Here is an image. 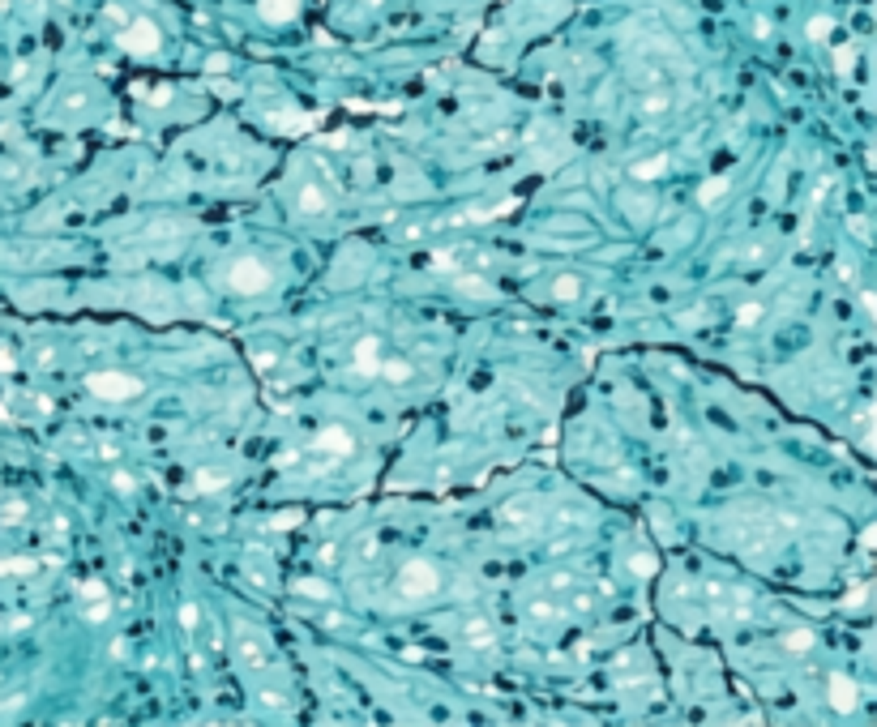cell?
I'll use <instances>...</instances> for the list:
<instances>
[{
	"mask_svg": "<svg viewBox=\"0 0 877 727\" xmlns=\"http://www.w3.org/2000/svg\"><path fill=\"white\" fill-rule=\"evenodd\" d=\"M441 591V569L433 561H407L399 574H394V595L403 604H424Z\"/></svg>",
	"mask_w": 877,
	"mask_h": 727,
	"instance_id": "6da1fadb",
	"label": "cell"
},
{
	"mask_svg": "<svg viewBox=\"0 0 877 727\" xmlns=\"http://www.w3.org/2000/svg\"><path fill=\"white\" fill-rule=\"evenodd\" d=\"M86 390L103 402H129L141 394V377L133 372H116V368H103V372H90L86 377Z\"/></svg>",
	"mask_w": 877,
	"mask_h": 727,
	"instance_id": "7a4b0ae2",
	"label": "cell"
},
{
	"mask_svg": "<svg viewBox=\"0 0 877 727\" xmlns=\"http://www.w3.org/2000/svg\"><path fill=\"white\" fill-rule=\"evenodd\" d=\"M270 283H274V274H270V265L257 261V257H240V261H231V270H227V287H231L236 295H261V291H270Z\"/></svg>",
	"mask_w": 877,
	"mask_h": 727,
	"instance_id": "3957f363",
	"label": "cell"
},
{
	"mask_svg": "<svg viewBox=\"0 0 877 727\" xmlns=\"http://www.w3.org/2000/svg\"><path fill=\"white\" fill-rule=\"evenodd\" d=\"M496 527L509 531L513 539L535 535V531H539V501H531V497H513V501H505L501 514H496Z\"/></svg>",
	"mask_w": 877,
	"mask_h": 727,
	"instance_id": "277c9868",
	"label": "cell"
},
{
	"mask_svg": "<svg viewBox=\"0 0 877 727\" xmlns=\"http://www.w3.org/2000/svg\"><path fill=\"white\" fill-rule=\"evenodd\" d=\"M236 655H240V664L244 668H266L274 655H270V642H266V634L261 629H253L249 621H236Z\"/></svg>",
	"mask_w": 877,
	"mask_h": 727,
	"instance_id": "5b68a950",
	"label": "cell"
},
{
	"mask_svg": "<svg viewBox=\"0 0 877 727\" xmlns=\"http://www.w3.org/2000/svg\"><path fill=\"white\" fill-rule=\"evenodd\" d=\"M159 26L154 21H129L124 30H120V47L129 51V56H154L159 51Z\"/></svg>",
	"mask_w": 877,
	"mask_h": 727,
	"instance_id": "8992f818",
	"label": "cell"
},
{
	"mask_svg": "<svg viewBox=\"0 0 877 727\" xmlns=\"http://www.w3.org/2000/svg\"><path fill=\"white\" fill-rule=\"evenodd\" d=\"M351 449H356V437H351L347 428H339V424H330V428H321V432L313 437V454H326L330 462L347 458Z\"/></svg>",
	"mask_w": 877,
	"mask_h": 727,
	"instance_id": "52a82bcc",
	"label": "cell"
},
{
	"mask_svg": "<svg viewBox=\"0 0 877 727\" xmlns=\"http://www.w3.org/2000/svg\"><path fill=\"white\" fill-rule=\"evenodd\" d=\"M81 616H86L90 625H103V621L111 616V595H107V586H103L99 578H90V582L81 586Z\"/></svg>",
	"mask_w": 877,
	"mask_h": 727,
	"instance_id": "ba28073f",
	"label": "cell"
},
{
	"mask_svg": "<svg viewBox=\"0 0 877 727\" xmlns=\"http://www.w3.org/2000/svg\"><path fill=\"white\" fill-rule=\"evenodd\" d=\"M330 205H334V197H330V188H326L321 180H309V184L296 193V214H304V218L330 214Z\"/></svg>",
	"mask_w": 877,
	"mask_h": 727,
	"instance_id": "9c48e42d",
	"label": "cell"
},
{
	"mask_svg": "<svg viewBox=\"0 0 877 727\" xmlns=\"http://www.w3.org/2000/svg\"><path fill=\"white\" fill-rule=\"evenodd\" d=\"M831 706L839 715H852L861 706V685L848 676V672H831Z\"/></svg>",
	"mask_w": 877,
	"mask_h": 727,
	"instance_id": "30bf717a",
	"label": "cell"
},
{
	"mask_svg": "<svg viewBox=\"0 0 877 727\" xmlns=\"http://www.w3.org/2000/svg\"><path fill=\"white\" fill-rule=\"evenodd\" d=\"M351 360H356V372H360V377H377V368H381V338H377V334H364V338L356 342Z\"/></svg>",
	"mask_w": 877,
	"mask_h": 727,
	"instance_id": "8fae6325",
	"label": "cell"
},
{
	"mask_svg": "<svg viewBox=\"0 0 877 727\" xmlns=\"http://www.w3.org/2000/svg\"><path fill=\"white\" fill-rule=\"evenodd\" d=\"M728 188H732V176H711V180H702V188H698V205H706V210L723 205V201H728Z\"/></svg>",
	"mask_w": 877,
	"mask_h": 727,
	"instance_id": "7c38bea8",
	"label": "cell"
},
{
	"mask_svg": "<svg viewBox=\"0 0 877 727\" xmlns=\"http://www.w3.org/2000/svg\"><path fill=\"white\" fill-rule=\"evenodd\" d=\"M462 638H466V646H475V651H488V646L496 642V634H492V625H488L483 616H466Z\"/></svg>",
	"mask_w": 877,
	"mask_h": 727,
	"instance_id": "4fadbf2b",
	"label": "cell"
},
{
	"mask_svg": "<svg viewBox=\"0 0 877 727\" xmlns=\"http://www.w3.org/2000/svg\"><path fill=\"white\" fill-rule=\"evenodd\" d=\"M377 377H386L390 385H407V381L416 377V368H411L407 360H399V355H381V368H377Z\"/></svg>",
	"mask_w": 877,
	"mask_h": 727,
	"instance_id": "5bb4252c",
	"label": "cell"
},
{
	"mask_svg": "<svg viewBox=\"0 0 877 727\" xmlns=\"http://www.w3.org/2000/svg\"><path fill=\"white\" fill-rule=\"evenodd\" d=\"M257 9H261V17H266V21H291V17H296V9H300V0H261Z\"/></svg>",
	"mask_w": 877,
	"mask_h": 727,
	"instance_id": "9a60e30c",
	"label": "cell"
},
{
	"mask_svg": "<svg viewBox=\"0 0 877 727\" xmlns=\"http://www.w3.org/2000/svg\"><path fill=\"white\" fill-rule=\"evenodd\" d=\"M663 171H668V158H663V154H651V158H642V163L629 167L633 180H655V176H663Z\"/></svg>",
	"mask_w": 877,
	"mask_h": 727,
	"instance_id": "2e32d148",
	"label": "cell"
},
{
	"mask_svg": "<svg viewBox=\"0 0 877 727\" xmlns=\"http://www.w3.org/2000/svg\"><path fill=\"white\" fill-rule=\"evenodd\" d=\"M548 295H552V300H578V295H582V278H578V274H561V278L548 287Z\"/></svg>",
	"mask_w": 877,
	"mask_h": 727,
	"instance_id": "e0dca14e",
	"label": "cell"
},
{
	"mask_svg": "<svg viewBox=\"0 0 877 727\" xmlns=\"http://www.w3.org/2000/svg\"><path fill=\"white\" fill-rule=\"evenodd\" d=\"M655 565H659V561H655V552H651V548H642V552H633V556H629V574H633V578H651V574H655Z\"/></svg>",
	"mask_w": 877,
	"mask_h": 727,
	"instance_id": "ac0fdd59",
	"label": "cell"
},
{
	"mask_svg": "<svg viewBox=\"0 0 877 727\" xmlns=\"http://www.w3.org/2000/svg\"><path fill=\"white\" fill-rule=\"evenodd\" d=\"M762 317H766V308H762V304H745V308H736V325H741V330L758 325Z\"/></svg>",
	"mask_w": 877,
	"mask_h": 727,
	"instance_id": "d6986e66",
	"label": "cell"
},
{
	"mask_svg": "<svg viewBox=\"0 0 877 727\" xmlns=\"http://www.w3.org/2000/svg\"><path fill=\"white\" fill-rule=\"evenodd\" d=\"M783 646H788V651H809V646H813V634L792 629V634H783Z\"/></svg>",
	"mask_w": 877,
	"mask_h": 727,
	"instance_id": "ffe728a7",
	"label": "cell"
},
{
	"mask_svg": "<svg viewBox=\"0 0 877 727\" xmlns=\"http://www.w3.org/2000/svg\"><path fill=\"white\" fill-rule=\"evenodd\" d=\"M831 30H835V21H831V17H813V21H809V39H818V43H822Z\"/></svg>",
	"mask_w": 877,
	"mask_h": 727,
	"instance_id": "44dd1931",
	"label": "cell"
},
{
	"mask_svg": "<svg viewBox=\"0 0 877 727\" xmlns=\"http://www.w3.org/2000/svg\"><path fill=\"white\" fill-rule=\"evenodd\" d=\"M369 4H381V0H369Z\"/></svg>",
	"mask_w": 877,
	"mask_h": 727,
	"instance_id": "7402d4cb",
	"label": "cell"
}]
</instances>
